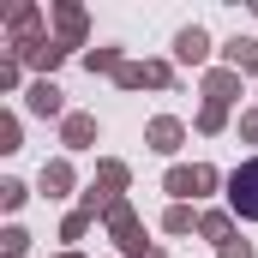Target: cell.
<instances>
[{
  "instance_id": "cell-1",
  "label": "cell",
  "mask_w": 258,
  "mask_h": 258,
  "mask_svg": "<svg viewBox=\"0 0 258 258\" xmlns=\"http://www.w3.org/2000/svg\"><path fill=\"white\" fill-rule=\"evenodd\" d=\"M228 210H234L240 222H258V156L228 174Z\"/></svg>"
},
{
  "instance_id": "cell-2",
  "label": "cell",
  "mask_w": 258,
  "mask_h": 258,
  "mask_svg": "<svg viewBox=\"0 0 258 258\" xmlns=\"http://www.w3.org/2000/svg\"><path fill=\"white\" fill-rule=\"evenodd\" d=\"M210 186H216V168H204V162H198V168H174V174H168V192H174V198H204Z\"/></svg>"
},
{
  "instance_id": "cell-3",
  "label": "cell",
  "mask_w": 258,
  "mask_h": 258,
  "mask_svg": "<svg viewBox=\"0 0 258 258\" xmlns=\"http://www.w3.org/2000/svg\"><path fill=\"white\" fill-rule=\"evenodd\" d=\"M174 54H180L186 66H198L204 54H210V36H204L198 24H192V30H180V36H174Z\"/></svg>"
},
{
  "instance_id": "cell-4",
  "label": "cell",
  "mask_w": 258,
  "mask_h": 258,
  "mask_svg": "<svg viewBox=\"0 0 258 258\" xmlns=\"http://www.w3.org/2000/svg\"><path fill=\"white\" fill-rule=\"evenodd\" d=\"M126 90H138V84H168V66H120L114 72Z\"/></svg>"
},
{
  "instance_id": "cell-5",
  "label": "cell",
  "mask_w": 258,
  "mask_h": 258,
  "mask_svg": "<svg viewBox=\"0 0 258 258\" xmlns=\"http://www.w3.org/2000/svg\"><path fill=\"white\" fill-rule=\"evenodd\" d=\"M150 150H162V156H168V150H180V120H168V114H162V120H150Z\"/></svg>"
},
{
  "instance_id": "cell-6",
  "label": "cell",
  "mask_w": 258,
  "mask_h": 258,
  "mask_svg": "<svg viewBox=\"0 0 258 258\" xmlns=\"http://www.w3.org/2000/svg\"><path fill=\"white\" fill-rule=\"evenodd\" d=\"M60 138H66V144H72V150H84V144L96 138V120H90V114H66V126H60Z\"/></svg>"
},
{
  "instance_id": "cell-7",
  "label": "cell",
  "mask_w": 258,
  "mask_h": 258,
  "mask_svg": "<svg viewBox=\"0 0 258 258\" xmlns=\"http://www.w3.org/2000/svg\"><path fill=\"white\" fill-rule=\"evenodd\" d=\"M222 54H228V66H234V72H252V66H258V42H252V36H234Z\"/></svg>"
},
{
  "instance_id": "cell-8",
  "label": "cell",
  "mask_w": 258,
  "mask_h": 258,
  "mask_svg": "<svg viewBox=\"0 0 258 258\" xmlns=\"http://www.w3.org/2000/svg\"><path fill=\"white\" fill-rule=\"evenodd\" d=\"M30 114H60V84H30Z\"/></svg>"
},
{
  "instance_id": "cell-9",
  "label": "cell",
  "mask_w": 258,
  "mask_h": 258,
  "mask_svg": "<svg viewBox=\"0 0 258 258\" xmlns=\"http://www.w3.org/2000/svg\"><path fill=\"white\" fill-rule=\"evenodd\" d=\"M234 84H240V78H234V72H210V78H204V96H210V102H216V108H222V102H228V96H234Z\"/></svg>"
},
{
  "instance_id": "cell-10",
  "label": "cell",
  "mask_w": 258,
  "mask_h": 258,
  "mask_svg": "<svg viewBox=\"0 0 258 258\" xmlns=\"http://www.w3.org/2000/svg\"><path fill=\"white\" fill-rule=\"evenodd\" d=\"M60 54H66L60 42H24V60L30 66H60Z\"/></svg>"
},
{
  "instance_id": "cell-11",
  "label": "cell",
  "mask_w": 258,
  "mask_h": 258,
  "mask_svg": "<svg viewBox=\"0 0 258 258\" xmlns=\"http://www.w3.org/2000/svg\"><path fill=\"white\" fill-rule=\"evenodd\" d=\"M66 186H72V168H66V162H48V168H42V192H48V198H60Z\"/></svg>"
},
{
  "instance_id": "cell-12",
  "label": "cell",
  "mask_w": 258,
  "mask_h": 258,
  "mask_svg": "<svg viewBox=\"0 0 258 258\" xmlns=\"http://www.w3.org/2000/svg\"><path fill=\"white\" fill-rule=\"evenodd\" d=\"M198 234H204V240H228V216H222V210L198 216Z\"/></svg>"
},
{
  "instance_id": "cell-13",
  "label": "cell",
  "mask_w": 258,
  "mask_h": 258,
  "mask_svg": "<svg viewBox=\"0 0 258 258\" xmlns=\"http://www.w3.org/2000/svg\"><path fill=\"white\" fill-rule=\"evenodd\" d=\"M60 30H66V42L84 36V12H78V6H60Z\"/></svg>"
},
{
  "instance_id": "cell-14",
  "label": "cell",
  "mask_w": 258,
  "mask_h": 258,
  "mask_svg": "<svg viewBox=\"0 0 258 258\" xmlns=\"http://www.w3.org/2000/svg\"><path fill=\"white\" fill-rule=\"evenodd\" d=\"M90 72H120V54H114V48H90Z\"/></svg>"
},
{
  "instance_id": "cell-15",
  "label": "cell",
  "mask_w": 258,
  "mask_h": 258,
  "mask_svg": "<svg viewBox=\"0 0 258 258\" xmlns=\"http://www.w3.org/2000/svg\"><path fill=\"white\" fill-rule=\"evenodd\" d=\"M162 228H168V234H186V228H192V210H186V204H174V210L162 216Z\"/></svg>"
},
{
  "instance_id": "cell-16",
  "label": "cell",
  "mask_w": 258,
  "mask_h": 258,
  "mask_svg": "<svg viewBox=\"0 0 258 258\" xmlns=\"http://www.w3.org/2000/svg\"><path fill=\"white\" fill-rule=\"evenodd\" d=\"M24 198H30V192H24V186H18V180H0V204H6V210H18V204H24Z\"/></svg>"
},
{
  "instance_id": "cell-17",
  "label": "cell",
  "mask_w": 258,
  "mask_h": 258,
  "mask_svg": "<svg viewBox=\"0 0 258 258\" xmlns=\"http://www.w3.org/2000/svg\"><path fill=\"white\" fill-rule=\"evenodd\" d=\"M24 30H36V6H18L12 12V36H24Z\"/></svg>"
},
{
  "instance_id": "cell-18",
  "label": "cell",
  "mask_w": 258,
  "mask_h": 258,
  "mask_svg": "<svg viewBox=\"0 0 258 258\" xmlns=\"http://www.w3.org/2000/svg\"><path fill=\"white\" fill-rule=\"evenodd\" d=\"M0 240H6V258H18V252H24V246H30V234H24V228H6Z\"/></svg>"
},
{
  "instance_id": "cell-19",
  "label": "cell",
  "mask_w": 258,
  "mask_h": 258,
  "mask_svg": "<svg viewBox=\"0 0 258 258\" xmlns=\"http://www.w3.org/2000/svg\"><path fill=\"white\" fill-rule=\"evenodd\" d=\"M198 132H222V108H216V102H204V114H198Z\"/></svg>"
},
{
  "instance_id": "cell-20",
  "label": "cell",
  "mask_w": 258,
  "mask_h": 258,
  "mask_svg": "<svg viewBox=\"0 0 258 258\" xmlns=\"http://www.w3.org/2000/svg\"><path fill=\"white\" fill-rule=\"evenodd\" d=\"M84 228H90V210H78V216H66V228H60V234H66V240H78Z\"/></svg>"
},
{
  "instance_id": "cell-21",
  "label": "cell",
  "mask_w": 258,
  "mask_h": 258,
  "mask_svg": "<svg viewBox=\"0 0 258 258\" xmlns=\"http://www.w3.org/2000/svg\"><path fill=\"white\" fill-rule=\"evenodd\" d=\"M0 150H18V120H12V114L0 120Z\"/></svg>"
},
{
  "instance_id": "cell-22",
  "label": "cell",
  "mask_w": 258,
  "mask_h": 258,
  "mask_svg": "<svg viewBox=\"0 0 258 258\" xmlns=\"http://www.w3.org/2000/svg\"><path fill=\"white\" fill-rule=\"evenodd\" d=\"M222 258H252V246L246 240H222Z\"/></svg>"
},
{
  "instance_id": "cell-23",
  "label": "cell",
  "mask_w": 258,
  "mask_h": 258,
  "mask_svg": "<svg viewBox=\"0 0 258 258\" xmlns=\"http://www.w3.org/2000/svg\"><path fill=\"white\" fill-rule=\"evenodd\" d=\"M240 126H246V138H258V114H246V120H240Z\"/></svg>"
},
{
  "instance_id": "cell-24",
  "label": "cell",
  "mask_w": 258,
  "mask_h": 258,
  "mask_svg": "<svg viewBox=\"0 0 258 258\" xmlns=\"http://www.w3.org/2000/svg\"><path fill=\"white\" fill-rule=\"evenodd\" d=\"M66 258H78V252H66Z\"/></svg>"
}]
</instances>
